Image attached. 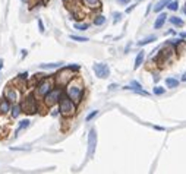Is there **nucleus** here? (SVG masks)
Returning <instances> with one entry per match:
<instances>
[{
    "label": "nucleus",
    "mask_w": 186,
    "mask_h": 174,
    "mask_svg": "<svg viewBox=\"0 0 186 174\" xmlns=\"http://www.w3.org/2000/svg\"><path fill=\"white\" fill-rule=\"evenodd\" d=\"M84 92H85V86L81 81H70L67 83V88H66V95L75 103V104H79L84 98Z\"/></svg>",
    "instance_id": "1"
},
{
    "label": "nucleus",
    "mask_w": 186,
    "mask_h": 174,
    "mask_svg": "<svg viewBox=\"0 0 186 174\" xmlns=\"http://www.w3.org/2000/svg\"><path fill=\"white\" fill-rule=\"evenodd\" d=\"M59 111L65 117H72L76 113V104L66 94H62V97L59 100Z\"/></svg>",
    "instance_id": "2"
},
{
    "label": "nucleus",
    "mask_w": 186,
    "mask_h": 174,
    "mask_svg": "<svg viewBox=\"0 0 186 174\" xmlns=\"http://www.w3.org/2000/svg\"><path fill=\"white\" fill-rule=\"evenodd\" d=\"M75 73H76V72H73L69 66H67V67H63V69L54 76V82H56L59 86H66L70 81H73Z\"/></svg>",
    "instance_id": "3"
},
{
    "label": "nucleus",
    "mask_w": 186,
    "mask_h": 174,
    "mask_svg": "<svg viewBox=\"0 0 186 174\" xmlns=\"http://www.w3.org/2000/svg\"><path fill=\"white\" fill-rule=\"evenodd\" d=\"M173 53H175V48L170 47V44H164V47L160 50V54L157 57V63L158 64H164V63H169L173 57Z\"/></svg>",
    "instance_id": "4"
},
{
    "label": "nucleus",
    "mask_w": 186,
    "mask_h": 174,
    "mask_svg": "<svg viewBox=\"0 0 186 174\" xmlns=\"http://www.w3.org/2000/svg\"><path fill=\"white\" fill-rule=\"evenodd\" d=\"M62 94H63V92H62V88H60V86H59V88H54V89H51V91H48V92L44 95V101H45V104H47L48 107H53L54 104L59 103Z\"/></svg>",
    "instance_id": "5"
},
{
    "label": "nucleus",
    "mask_w": 186,
    "mask_h": 174,
    "mask_svg": "<svg viewBox=\"0 0 186 174\" xmlns=\"http://www.w3.org/2000/svg\"><path fill=\"white\" fill-rule=\"evenodd\" d=\"M97 142H98V135L97 130L92 127L88 133V160H91L95 154V148H97Z\"/></svg>",
    "instance_id": "6"
},
{
    "label": "nucleus",
    "mask_w": 186,
    "mask_h": 174,
    "mask_svg": "<svg viewBox=\"0 0 186 174\" xmlns=\"http://www.w3.org/2000/svg\"><path fill=\"white\" fill-rule=\"evenodd\" d=\"M92 69H94L95 76H98L101 79H107L110 76V67L107 63H95Z\"/></svg>",
    "instance_id": "7"
},
{
    "label": "nucleus",
    "mask_w": 186,
    "mask_h": 174,
    "mask_svg": "<svg viewBox=\"0 0 186 174\" xmlns=\"http://www.w3.org/2000/svg\"><path fill=\"white\" fill-rule=\"evenodd\" d=\"M21 108H22V111H25V113H28V114H34V113L37 111V101L34 100L32 95H29V97H26L25 101L21 104Z\"/></svg>",
    "instance_id": "8"
},
{
    "label": "nucleus",
    "mask_w": 186,
    "mask_h": 174,
    "mask_svg": "<svg viewBox=\"0 0 186 174\" xmlns=\"http://www.w3.org/2000/svg\"><path fill=\"white\" fill-rule=\"evenodd\" d=\"M53 89V82L50 81V79H44L43 82H40L38 83V86H37V95H40V97H44L48 91H51Z\"/></svg>",
    "instance_id": "9"
},
{
    "label": "nucleus",
    "mask_w": 186,
    "mask_h": 174,
    "mask_svg": "<svg viewBox=\"0 0 186 174\" xmlns=\"http://www.w3.org/2000/svg\"><path fill=\"white\" fill-rule=\"evenodd\" d=\"M4 97H6L7 101L16 103V101H18V91H16L15 88L9 86V88H6V91H4Z\"/></svg>",
    "instance_id": "10"
},
{
    "label": "nucleus",
    "mask_w": 186,
    "mask_h": 174,
    "mask_svg": "<svg viewBox=\"0 0 186 174\" xmlns=\"http://www.w3.org/2000/svg\"><path fill=\"white\" fill-rule=\"evenodd\" d=\"M82 3L88 7V9H91V10H98L103 4H101V0H82Z\"/></svg>",
    "instance_id": "11"
},
{
    "label": "nucleus",
    "mask_w": 186,
    "mask_h": 174,
    "mask_svg": "<svg viewBox=\"0 0 186 174\" xmlns=\"http://www.w3.org/2000/svg\"><path fill=\"white\" fill-rule=\"evenodd\" d=\"M167 21V15L166 13H160L158 15V18L155 19V22H154V28L155 29H160V28H163V25H164V22Z\"/></svg>",
    "instance_id": "12"
},
{
    "label": "nucleus",
    "mask_w": 186,
    "mask_h": 174,
    "mask_svg": "<svg viewBox=\"0 0 186 174\" xmlns=\"http://www.w3.org/2000/svg\"><path fill=\"white\" fill-rule=\"evenodd\" d=\"M144 60H145V51H144V50H141V51H138L136 59H135V69L141 67V66H142V63H144Z\"/></svg>",
    "instance_id": "13"
},
{
    "label": "nucleus",
    "mask_w": 186,
    "mask_h": 174,
    "mask_svg": "<svg viewBox=\"0 0 186 174\" xmlns=\"http://www.w3.org/2000/svg\"><path fill=\"white\" fill-rule=\"evenodd\" d=\"M167 3H169V0H160V1H157L155 4H154V7H153V10L155 12V13H160L166 6H167Z\"/></svg>",
    "instance_id": "14"
},
{
    "label": "nucleus",
    "mask_w": 186,
    "mask_h": 174,
    "mask_svg": "<svg viewBox=\"0 0 186 174\" xmlns=\"http://www.w3.org/2000/svg\"><path fill=\"white\" fill-rule=\"evenodd\" d=\"M10 111V101H7L6 98L4 100H1V103H0V113L1 114H6V113H9Z\"/></svg>",
    "instance_id": "15"
},
{
    "label": "nucleus",
    "mask_w": 186,
    "mask_h": 174,
    "mask_svg": "<svg viewBox=\"0 0 186 174\" xmlns=\"http://www.w3.org/2000/svg\"><path fill=\"white\" fill-rule=\"evenodd\" d=\"M92 23H94L95 26H101V25H104V23H106V16H104V15H97V16L94 18Z\"/></svg>",
    "instance_id": "16"
},
{
    "label": "nucleus",
    "mask_w": 186,
    "mask_h": 174,
    "mask_svg": "<svg viewBox=\"0 0 186 174\" xmlns=\"http://www.w3.org/2000/svg\"><path fill=\"white\" fill-rule=\"evenodd\" d=\"M169 21L175 26H183V19L179 18V16H172V18H169Z\"/></svg>",
    "instance_id": "17"
},
{
    "label": "nucleus",
    "mask_w": 186,
    "mask_h": 174,
    "mask_svg": "<svg viewBox=\"0 0 186 174\" xmlns=\"http://www.w3.org/2000/svg\"><path fill=\"white\" fill-rule=\"evenodd\" d=\"M155 40H157V37H155V35H150V37H147V38L141 40V41L138 42V45H139V47H142V45H147V44H150V42H153V41H155Z\"/></svg>",
    "instance_id": "18"
},
{
    "label": "nucleus",
    "mask_w": 186,
    "mask_h": 174,
    "mask_svg": "<svg viewBox=\"0 0 186 174\" xmlns=\"http://www.w3.org/2000/svg\"><path fill=\"white\" fill-rule=\"evenodd\" d=\"M166 85H167V88H177L179 81L175 79V78H167V79H166Z\"/></svg>",
    "instance_id": "19"
},
{
    "label": "nucleus",
    "mask_w": 186,
    "mask_h": 174,
    "mask_svg": "<svg viewBox=\"0 0 186 174\" xmlns=\"http://www.w3.org/2000/svg\"><path fill=\"white\" fill-rule=\"evenodd\" d=\"M63 63H45V64H40L41 69H57L60 67Z\"/></svg>",
    "instance_id": "20"
},
{
    "label": "nucleus",
    "mask_w": 186,
    "mask_h": 174,
    "mask_svg": "<svg viewBox=\"0 0 186 174\" xmlns=\"http://www.w3.org/2000/svg\"><path fill=\"white\" fill-rule=\"evenodd\" d=\"M10 110H12V117H13V119H16V117H18V116L22 113V108H21V105H16V104H15L13 107H10Z\"/></svg>",
    "instance_id": "21"
},
{
    "label": "nucleus",
    "mask_w": 186,
    "mask_h": 174,
    "mask_svg": "<svg viewBox=\"0 0 186 174\" xmlns=\"http://www.w3.org/2000/svg\"><path fill=\"white\" fill-rule=\"evenodd\" d=\"M167 7H169V10H173V12H176V10L179 9V3H177L176 0H169V3H167Z\"/></svg>",
    "instance_id": "22"
},
{
    "label": "nucleus",
    "mask_w": 186,
    "mask_h": 174,
    "mask_svg": "<svg viewBox=\"0 0 186 174\" xmlns=\"http://www.w3.org/2000/svg\"><path fill=\"white\" fill-rule=\"evenodd\" d=\"M70 40L78 41V42H87V41H89L87 37H78V35H70Z\"/></svg>",
    "instance_id": "23"
},
{
    "label": "nucleus",
    "mask_w": 186,
    "mask_h": 174,
    "mask_svg": "<svg viewBox=\"0 0 186 174\" xmlns=\"http://www.w3.org/2000/svg\"><path fill=\"white\" fill-rule=\"evenodd\" d=\"M88 28H89L88 23H75V29H78V31H87Z\"/></svg>",
    "instance_id": "24"
},
{
    "label": "nucleus",
    "mask_w": 186,
    "mask_h": 174,
    "mask_svg": "<svg viewBox=\"0 0 186 174\" xmlns=\"http://www.w3.org/2000/svg\"><path fill=\"white\" fill-rule=\"evenodd\" d=\"M29 126V120H22L21 123H19V127H18V133L21 132V130H23V129H26Z\"/></svg>",
    "instance_id": "25"
},
{
    "label": "nucleus",
    "mask_w": 186,
    "mask_h": 174,
    "mask_svg": "<svg viewBox=\"0 0 186 174\" xmlns=\"http://www.w3.org/2000/svg\"><path fill=\"white\" fill-rule=\"evenodd\" d=\"M98 113H100L98 110H94V111H91V113H89V114L87 116V119H85V120H87V122H91L92 119H95V117L98 116Z\"/></svg>",
    "instance_id": "26"
},
{
    "label": "nucleus",
    "mask_w": 186,
    "mask_h": 174,
    "mask_svg": "<svg viewBox=\"0 0 186 174\" xmlns=\"http://www.w3.org/2000/svg\"><path fill=\"white\" fill-rule=\"evenodd\" d=\"M122 16H123V13H120V12H114L113 13V23H117V22H120V19H122Z\"/></svg>",
    "instance_id": "27"
},
{
    "label": "nucleus",
    "mask_w": 186,
    "mask_h": 174,
    "mask_svg": "<svg viewBox=\"0 0 186 174\" xmlns=\"http://www.w3.org/2000/svg\"><path fill=\"white\" fill-rule=\"evenodd\" d=\"M164 92H166V89L161 88V86H155V88H154V94H155V95H163Z\"/></svg>",
    "instance_id": "28"
},
{
    "label": "nucleus",
    "mask_w": 186,
    "mask_h": 174,
    "mask_svg": "<svg viewBox=\"0 0 186 174\" xmlns=\"http://www.w3.org/2000/svg\"><path fill=\"white\" fill-rule=\"evenodd\" d=\"M10 149H12V151H29V146H25V148H23V146H19V148H16V146H12Z\"/></svg>",
    "instance_id": "29"
},
{
    "label": "nucleus",
    "mask_w": 186,
    "mask_h": 174,
    "mask_svg": "<svg viewBox=\"0 0 186 174\" xmlns=\"http://www.w3.org/2000/svg\"><path fill=\"white\" fill-rule=\"evenodd\" d=\"M38 26H40V32H44V25H43L41 19H38Z\"/></svg>",
    "instance_id": "30"
},
{
    "label": "nucleus",
    "mask_w": 186,
    "mask_h": 174,
    "mask_svg": "<svg viewBox=\"0 0 186 174\" xmlns=\"http://www.w3.org/2000/svg\"><path fill=\"white\" fill-rule=\"evenodd\" d=\"M117 3H119V4H122V6H125V4H129V3H131V0H117Z\"/></svg>",
    "instance_id": "31"
},
{
    "label": "nucleus",
    "mask_w": 186,
    "mask_h": 174,
    "mask_svg": "<svg viewBox=\"0 0 186 174\" xmlns=\"http://www.w3.org/2000/svg\"><path fill=\"white\" fill-rule=\"evenodd\" d=\"M135 6H136V4H131V6H129V7L126 9V13H131V12H132V10L135 9Z\"/></svg>",
    "instance_id": "32"
},
{
    "label": "nucleus",
    "mask_w": 186,
    "mask_h": 174,
    "mask_svg": "<svg viewBox=\"0 0 186 174\" xmlns=\"http://www.w3.org/2000/svg\"><path fill=\"white\" fill-rule=\"evenodd\" d=\"M116 88H117V83H111V85L109 86V89H110V91H111V89H116Z\"/></svg>",
    "instance_id": "33"
},
{
    "label": "nucleus",
    "mask_w": 186,
    "mask_h": 174,
    "mask_svg": "<svg viewBox=\"0 0 186 174\" xmlns=\"http://www.w3.org/2000/svg\"><path fill=\"white\" fill-rule=\"evenodd\" d=\"M154 129H155V130H161V132L164 130V127H161V126H154Z\"/></svg>",
    "instance_id": "34"
},
{
    "label": "nucleus",
    "mask_w": 186,
    "mask_h": 174,
    "mask_svg": "<svg viewBox=\"0 0 186 174\" xmlns=\"http://www.w3.org/2000/svg\"><path fill=\"white\" fill-rule=\"evenodd\" d=\"M1 67H3V60H0V70H1Z\"/></svg>",
    "instance_id": "35"
},
{
    "label": "nucleus",
    "mask_w": 186,
    "mask_h": 174,
    "mask_svg": "<svg viewBox=\"0 0 186 174\" xmlns=\"http://www.w3.org/2000/svg\"><path fill=\"white\" fill-rule=\"evenodd\" d=\"M182 12H183V15H186V6L183 7V9H182Z\"/></svg>",
    "instance_id": "36"
},
{
    "label": "nucleus",
    "mask_w": 186,
    "mask_h": 174,
    "mask_svg": "<svg viewBox=\"0 0 186 174\" xmlns=\"http://www.w3.org/2000/svg\"><path fill=\"white\" fill-rule=\"evenodd\" d=\"M182 81H186V73L183 75V76H182Z\"/></svg>",
    "instance_id": "37"
},
{
    "label": "nucleus",
    "mask_w": 186,
    "mask_h": 174,
    "mask_svg": "<svg viewBox=\"0 0 186 174\" xmlns=\"http://www.w3.org/2000/svg\"><path fill=\"white\" fill-rule=\"evenodd\" d=\"M136 1H142V0H136Z\"/></svg>",
    "instance_id": "38"
}]
</instances>
